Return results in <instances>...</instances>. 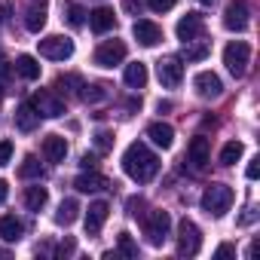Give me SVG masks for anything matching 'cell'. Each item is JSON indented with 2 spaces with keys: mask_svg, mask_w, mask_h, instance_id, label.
Instances as JSON below:
<instances>
[{
  "mask_svg": "<svg viewBox=\"0 0 260 260\" xmlns=\"http://www.w3.org/2000/svg\"><path fill=\"white\" fill-rule=\"evenodd\" d=\"M122 172L132 181H138V184H147V181L156 178L159 159H156V153L144 141H135V144H128L125 153H122Z\"/></svg>",
  "mask_w": 260,
  "mask_h": 260,
  "instance_id": "6da1fadb",
  "label": "cell"
},
{
  "mask_svg": "<svg viewBox=\"0 0 260 260\" xmlns=\"http://www.w3.org/2000/svg\"><path fill=\"white\" fill-rule=\"evenodd\" d=\"M233 199H236L233 187H226V184H211V187L202 193V208H205L211 217H223V214L233 208Z\"/></svg>",
  "mask_w": 260,
  "mask_h": 260,
  "instance_id": "7a4b0ae2",
  "label": "cell"
},
{
  "mask_svg": "<svg viewBox=\"0 0 260 260\" xmlns=\"http://www.w3.org/2000/svg\"><path fill=\"white\" fill-rule=\"evenodd\" d=\"M141 226H144L147 242H150L153 248H159V245H166V239H169L172 217H169V211H147V214H141Z\"/></svg>",
  "mask_w": 260,
  "mask_h": 260,
  "instance_id": "3957f363",
  "label": "cell"
},
{
  "mask_svg": "<svg viewBox=\"0 0 260 260\" xmlns=\"http://www.w3.org/2000/svg\"><path fill=\"white\" fill-rule=\"evenodd\" d=\"M199 248H202V230L190 217H184L178 223V254L181 257H196Z\"/></svg>",
  "mask_w": 260,
  "mask_h": 260,
  "instance_id": "277c9868",
  "label": "cell"
},
{
  "mask_svg": "<svg viewBox=\"0 0 260 260\" xmlns=\"http://www.w3.org/2000/svg\"><path fill=\"white\" fill-rule=\"evenodd\" d=\"M248 61H251V46L242 43V40H233L226 49H223V64L233 77H245L248 71Z\"/></svg>",
  "mask_w": 260,
  "mask_h": 260,
  "instance_id": "5b68a950",
  "label": "cell"
},
{
  "mask_svg": "<svg viewBox=\"0 0 260 260\" xmlns=\"http://www.w3.org/2000/svg\"><path fill=\"white\" fill-rule=\"evenodd\" d=\"M37 46H40V55L49 58V61H64V58L74 55V40H68L61 34H49V37L37 40Z\"/></svg>",
  "mask_w": 260,
  "mask_h": 260,
  "instance_id": "8992f818",
  "label": "cell"
},
{
  "mask_svg": "<svg viewBox=\"0 0 260 260\" xmlns=\"http://www.w3.org/2000/svg\"><path fill=\"white\" fill-rule=\"evenodd\" d=\"M156 77H159V83H162L166 89L181 86V80H184V61H181L178 55L159 58V61H156Z\"/></svg>",
  "mask_w": 260,
  "mask_h": 260,
  "instance_id": "52a82bcc",
  "label": "cell"
},
{
  "mask_svg": "<svg viewBox=\"0 0 260 260\" xmlns=\"http://www.w3.org/2000/svg\"><path fill=\"white\" fill-rule=\"evenodd\" d=\"M125 58V43L122 40H104L98 49H95V64L98 68H113Z\"/></svg>",
  "mask_w": 260,
  "mask_h": 260,
  "instance_id": "ba28073f",
  "label": "cell"
},
{
  "mask_svg": "<svg viewBox=\"0 0 260 260\" xmlns=\"http://www.w3.org/2000/svg\"><path fill=\"white\" fill-rule=\"evenodd\" d=\"M248 16H251V10H248L245 0H233V4L223 10V28L226 31H245L248 28Z\"/></svg>",
  "mask_w": 260,
  "mask_h": 260,
  "instance_id": "9c48e42d",
  "label": "cell"
},
{
  "mask_svg": "<svg viewBox=\"0 0 260 260\" xmlns=\"http://www.w3.org/2000/svg\"><path fill=\"white\" fill-rule=\"evenodd\" d=\"M205 34V19L199 13H187L181 22H178V40L181 43H190V40H199Z\"/></svg>",
  "mask_w": 260,
  "mask_h": 260,
  "instance_id": "30bf717a",
  "label": "cell"
},
{
  "mask_svg": "<svg viewBox=\"0 0 260 260\" xmlns=\"http://www.w3.org/2000/svg\"><path fill=\"white\" fill-rule=\"evenodd\" d=\"M31 104H34V110H37L40 116H49V119H55V116L64 113V101H61L58 95H52V92H37V95L31 98Z\"/></svg>",
  "mask_w": 260,
  "mask_h": 260,
  "instance_id": "8fae6325",
  "label": "cell"
},
{
  "mask_svg": "<svg viewBox=\"0 0 260 260\" xmlns=\"http://www.w3.org/2000/svg\"><path fill=\"white\" fill-rule=\"evenodd\" d=\"M187 159L193 162L196 172H202V169L208 166V159H211V141H208L205 135H196V138L190 141V147H187Z\"/></svg>",
  "mask_w": 260,
  "mask_h": 260,
  "instance_id": "7c38bea8",
  "label": "cell"
},
{
  "mask_svg": "<svg viewBox=\"0 0 260 260\" xmlns=\"http://www.w3.org/2000/svg\"><path fill=\"white\" fill-rule=\"evenodd\" d=\"M46 10H49V0H31L28 10H25V28L31 34H40L46 25Z\"/></svg>",
  "mask_w": 260,
  "mask_h": 260,
  "instance_id": "4fadbf2b",
  "label": "cell"
},
{
  "mask_svg": "<svg viewBox=\"0 0 260 260\" xmlns=\"http://www.w3.org/2000/svg\"><path fill=\"white\" fill-rule=\"evenodd\" d=\"M132 34H135V40H138L141 46H156V43L162 40V28H159L156 22H147V19H138V22L132 25Z\"/></svg>",
  "mask_w": 260,
  "mask_h": 260,
  "instance_id": "5bb4252c",
  "label": "cell"
},
{
  "mask_svg": "<svg viewBox=\"0 0 260 260\" xmlns=\"http://www.w3.org/2000/svg\"><path fill=\"white\" fill-rule=\"evenodd\" d=\"M107 214H110V205H107L104 199L92 202L89 211H86V233H89V236H98L101 226H104V220H107Z\"/></svg>",
  "mask_w": 260,
  "mask_h": 260,
  "instance_id": "9a60e30c",
  "label": "cell"
},
{
  "mask_svg": "<svg viewBox=\"0 0 260 260\" xmlns=\"http://www.w3.org/2000/svg\"><path fill=\"white\" fill-rule=\"evenodd\" d=\"M193 86H196V92H199L202 98H217V95L223 92V83H220V77H217V74H211V71H202V74H196Z\"/></svg>",
  "mask_w": 260,
  "mask_h": 260,
  "instance_id": "2e32d148",
  "label": "cell"
},
{
  "mask_svg": "<svg viewBox=\"0 0 260 260\" xmlns=\"http://www.w3.org/2000/svg\"><path fill=\"white\" fill-rule=\"evenodd\" d=\"M74 187H77L80 193H98V190H107L110 181H107L104 175H98L95 169H89V172H83V175L74 181Z\"/></svg>",
  "mask_w": 260,
  "mask_h": 260,
  "instance_id": "e0dca14e",
  "label": "cell"
},
{
  "mask_svg": "<svg viewBox=\"0 0 260 260\" xmlns=\"http://www.w3.org/2000/svg\"><path fill=\"white\" fill-rule=\"evenodd\" d=\"M147 138H150L156 147L169 150V147L175 144V128H172L169 122H150V125H147Z\"/></svg>",
  "mask_w": 260,
  "mask_h": 260,
  "instance_id": "ac0fdd59",
  "label": "cell"
},
{
  "mask_svg": "<svg viewBox=\"0 0 260 260\" xmlns=\"http://www.w3.org/2000/svg\"><path fill=\"white\" fill-rule=\"evenodd\" d=\"M113 25H116V16H113L110 7H98V10L89 13V28H92L95 34H107Z\"/></svg>",
  "mask_w": 260,
  "mask_h": 260,
  "instance_id": "d6986e66",
  "label": "cell"
},
{
  "mask_svg": "<svg viewBox=\"0 0 260 260\" xmlns=\"http://www.w3.org/2000/svg\"><path fill=\"white\" fill-rule=\"evenodd\" d=\"M43 156H46V162H64V156H68V141H64L61 135H46V138H43Z\"/></svg>",
  "mask_w": 260,
  "mask_h": 260,
  "instance_id": "ffe728a7",
  "label": "cell"
},
{
  "mask_svg": "<svg viewBox=\"0 0 260 260\" xmlns=\"http://www.w3.org/2000/svg\"><path fill=\"white\" fill-rule=\"evenodd\" d=\"M37 125H40V113L34 110V104L31 101L19 104V110H16V128L19 132H34Z\"/></svg>",
  "mask_w": 260,
  "mask_h": 260,
  "instance_id": "44dd1931",
  "label": "cell"
},
{
  "mask_svg": "<svg viewBox=\"0 0 260 260\" xmlns=\"http://www.w3.org/2000/svg\"><path fill=\"white\" fill-rule=\"evenodd\" d=\"M22 233H25V226H22V220L16 214H4V217H0V239H4V242H19Z\"/></svg>",
  "mask_w": 260,
  "mask_h": 260,
  "instance_id": "7402d4cb",
  "label": "cell"
},
{
  "mask_svg": "<svg viewBox=\"0 0 260 260\" xmlns=\"http://www.w3.org/2000/svg\"><path fill=\"white\" fill-rule=\"evenodd\" d=\"M125 86H132V89H144L147 86V64L141 61H132V64H125Z\"/></svg>",
  "mask_w": 260,
  "mask_h": 260,
  "instance_id": "603a6c76",
  "label": "cell"
},
{
  "mask_svg": "<svg viewBox=\"0 0 260 260\" xmlns=\"http://www.w3.org/2000/svg\"><path fill=\"white\" fill-rule=\"evenodd\" d=\"M16 74L22 80H40V61L34 55H19L16 58Z\"/></svg>",
  "mask_w": 260,
  "mask_h": 260,
  "instance_id": "cb8c5ba5",
  "label": "cell"
},
{
  "mask_svg": "<svg viewBox=\"0 0 260 260\" xmlns=\"http://www.w3.org/2000/svg\"><path fill=\"white\" fill-rule=\"evenodd\" d=\"M77 217H80V202L77 199H64L55 211V223H61V226H71Z\"/></svg>",
  "mask_w": 260,
  "mask_h": 260,
  "instance_id": "d4e9b609",
  "label": "cell"
},
{
  "mask_svg": "<svg viewBox=\"0 0 260 260\" xmlns=\"http://www.w3.org/2000/svg\"><path fill=\"white\" fill-rule=\"evenodd\" d=\"M46 199H49L46 187H28V190H25V208H28V211H40V208L46 205Z\"/></svg>",
  "mask_w": 260,
  "mask_h": 260,
  "instance_id": "484cf974",
  "label": "cell"
},
{
  "mask_svg": "<svg viewBox=\"0 0 260 260\" xmlns=\"http://www.w3.org/2000/svg\"><path fill=\"white\" fill-rule=\"evenodd\" d=\"M242 153H245L242 141H230V144H223V150H220V166H236V162L242 159Z\"/></svg>",
  "mask_w": 260,
  "mask_h": 260,
  "instance_id": "4316f807",
  "label": "cell"
},
{
  "mask_svg": "<svg viewBox=\"0 0 260 260\" xmlns=\"http://www.w3.org/2000/svg\"><path fill=\"white\" fill-rule=\"evenodd\" d=\"M64 19L71 28H83L86 25V10L80 4H64Z\"/></svg>",
  "mask_w": 260,
  "mask_h": 260,
  "instance_id": "83f0119b",
  "label": "cell"
},
{
  "mask_svg": "<svg viewBox=\"0 0 260 260\" xmlns=\"http://www.w3.org/2000/svg\"><path fill=\"white\" fill-rule=\"evenodd\" d=\"M187 49H184V55H187V61H202L205 55H208V43L199 37V40H190V43H184Z\"/></svg>",
  "mask_w": 260,
  "mask_h": 260,
  "instance_id": "f1b7e54d",
  "label": "cell"
},
{
  "mask_svg": "<svg viewBox=\"0 0 260 260\" xmlns=\"http://www.w3.org/2000/svg\"><path fill=\"white\" fill-rule=\"evenodd\" d=\"M86 83L80 80V77H74V74H68V77H58L55 80V89H61V92H68V95H80V89H83Z\"/></svg>",
  "mask_w": 260,
  "mask_h": 260,
  "instance_id": "f546056e",
  "label": "cell"
},
{
  "mask_svg": "<svg viewBox=\"0 0 260 260\" xmlns=\"http://www.w3.org/2000/svg\"><path fill=\"white\" fill-rule=\"evenodd\" d=\"M40 175H43V166L37 162V156H25L19 166V178H40Z\"/></svg>",
  "mask_w": 260,
  "mask_h": 260,
  "instance_id": "4dcf8cb0",
  "label": "cell"
},
{
  "mask_svg": "<svg viewBox=\"0 0 260 260\" xmlns=\"http://www.w3.org/2000/svg\"><path fill=\"white\" fill-rule=\"evenodd\" d=\"M119 254H125V257H138V245L132 242V236H128V233H119Z\"/></svg>",
  "mask_w": 260,
  "mask_h": 260,
  "instance_id": "1f68e13d",
  "label": "cell"
},
{
  "mask_svg": "<svg viewBox=\"0 0 260 260\" xmlns=\"http://www.w3.org/2000/svg\"><path fill=\"white\" fill-rule=\"evenodd\" d=\"M95 147H98V153H107V150H113V132H101L95 135Z\"/></svg>",
  "mask_w": 260,
  "mask_h": 260,
  "instance_id": "d6a6232c",
  "label": "cell"
},
{
  "mask_svg": "<svg viewBox=\"0 0 260 260\" xmlns=\"http://www.w3.org/2000/svg\"><path fill=\"white\" fill-rule=\"evenodd\" d=\"M175 4H178V0H147V7L153 13H169V10H175Z\"/></svg>",
  "mask_w": 260,
  "mask_h": 260,
  "instance_id": "836d02e7",
  "label": "cell"
},
{
  "mask_svg": "<svg viewBox=\"0 0 260 260\" xmlns=\"http://www.w3.org/2000/svg\"><path fill=\"white\" fill-rule=\"evenodd\" d=\"M13 159V141H0V166H7Z\"/></svg>",
  "mask_w": 260,
  "mask_h": 260,
  "instance_id": "e575fe53",
  "label": "cell"
},
{
  "mask_svg": "<svg viewBox=\"0 0 260 260\" xmlns=\"http://www.w3.org/2000/svg\"><path fill=\"white\" fill-rule=\"evenodd\" d=\"M95 166H98V162H95V153H86V156L80 159V169H83V172H89V169H95Z\"/></svg>",
  "mask_w": 260,
  "mask_h": 260,
  "instance_id": "d590c367",
  "label": "cell"
},
{
  "mask_svg": "<svg viewBox=\"0 0 260 260\" xmlns=\"http://www.w3.org/2000/svg\"><path fill=\"white\" fill-rule=\"evenodd\" d=\"M245 175H248V178L254 181V178L260 175V159H251V162H248V169H245Z\"/></svg>",
  "mask_w": 260,
  "mask_h": 260,
  "instance_id": "8d00e7d4",
  "label": "cell"
},
{
  "mask_svg": "<svg viewBox=\"0 0 260 260\" xmlns=\"http://www.w3.org/2000/svg\"><path fill=\"white\" fill-rule=\"evenodd\" d=\"M233 254H236V248H233V245H226V242H223V245H217V251H214V257H233Z\"/></svg>",
  "mask_w": 260,
  "mask_h": 260,
  "instance_id": "74e56055",
  "label": "cell"
},
{
  "mask_svg": "<svg viewBox=\"0 0 260 260\" xmlns=\"http://www.w3.org/2000/svg\"><path fill=\"white\" fill-rule=\"evenodd\" d=\"M138 208H144V202H141V199H128V214H135V217H138V214H144V211H138Z\"/></svg>",
  "mask_w": 260,
  "mask_h": 260,
  "instance_id": "f35d334b",
  "label": "cell"
},
{
  "mask_svg": "<svg viewBox=\"0 0 260 260\" xmlns=\"http://www.w3.org/2000/svg\"><path fill=\"white\" fill-rule=\"evenodd\" d=\"M7 196H10V187H7V181H0V205L7 202Z\"/></svg>",
  "mask_w": 260,
  "mask_h": 260,
  "instance_id": "ab89813d",
  "label": "cell"
},
{
  "mask_svg": "<svg viewBox=\"0 0 260 260\" xmlns=\"http://www.w3.org/2000/svg\"><path fill=\"white\" fill-rule=\"evenodd\" d=\"M199 4H202V7H211V4H217V0H199Z\"/></svg>",
  "mask_w": 260,
  "mask_h": 260,
  "instance_id": "60d3db41",
  "label": "cell"
},
{
  "mask_svg": "<svg viewBox=\"0 0 260 260\" xmlns=\"http://www.w3.org/2000/svg\"><path fill=\"white\" fill-rule=\"evenodd\" d=\"M0 104H4V89H0Z\"/></svg>",
  "mask_w": 260,
  "mask_h": 260,
  "instance_id": "b9f144b4",
  "label": "cell"
}]
</instances>
